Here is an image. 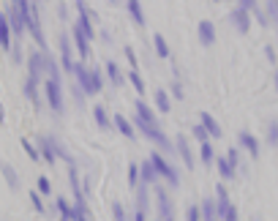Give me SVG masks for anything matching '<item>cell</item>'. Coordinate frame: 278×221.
<instances>
[{"mask_svg": "<svg viewBox=\"0 0 278 221\" xmlns=\"http://www.w3.org/2000/svg\"><path fill=\"white\" fill-rule=\"evenodd\" d=\"M275 88H278V74H275Z\"/></svg>", "mask_w": 278, "mask_h": 221, "instance_id": "cell-51", "label": "cell"}, {"mask_svg": "<svg viewBox=\"0 0 278 221\" xmlns=\"http://www.w3.org/2000/svg\"><path fill=\"white\" fill-rule=\"evenodd\" d=\"M153 44H156V52L161 55V58H169V44L164 41V36H161V33H156V36H153Z\"/></svg>", "mask_w": 278, "mask_h": 221, "instance_id": "cell-24", "label": "cell"}, {"mask_svg": "<svg viewBox=\"0 0 278 221\" xmlns=\"http://www.w3.org/2000/svg\"><path fill=\"white\" fill-rule=\"evenodd\" d=\"M172 90H174V99H183V88H180L178 82H174V88H172Z\"/></svg>", "mask_w": 278, "mask_h": 221, "instance_id": "cell-49", "label": "cell"}, {"mask_svg": "<svg viewBox=\"0 0 278 221\" xmlns=\"http://www.w3.org/2000/svg\"><path fill=\"white\" fill-rule=\"evenodd\" d=\"M107 74H109V80H112L115 88H120L123 85V74H120V68H117V63H112V60L107 63Z\"/></svg>", "mask_w": 278, "mask_h": 221, "instance_id": "cell-22", "label": "cell"}, {"mask_svg": "<svg viewBox=\"0 0 278 221\" xmlns=\"http://www.w3.org/2000/svg\"><path fill=\"white\" fill-rule=\"evenodd\" d=\"M267 14L278 22V0H267Z\"/></svg>", "mask_w": 278, "mask_h": 221, "instance_id": "cell-40", "label": "cell"}, {"mask_svg": "<svg viewBox=\"0 0 278 221\" xmlns=\"http://www.w3.org/2000/svg\"><path fill=\"white\" fill-rule=\"evenodd\" d=\"M156 202H158V213H161V218L169 221L174 213H172V202H169V194L164 191V188H156Z\"/></svg>", "mask_w": 278, "mask_h": 221, "instance_id": "cell-8", "label": "cell"}, {"mask_svg": "<svg viewBox=\"0 0 278 221\" xmlns=\"http://www.w3.org/2000/svg\"><path fill=\"white\" fill-rule=\"evenodd\" d=\"M28 30H30V36H33L38 44H44V33H41V25H38V11H36V6H30V19H28Z\"/></svg>", "mask_w": 278, "mask_h": 221, "instance_id": "cell-10", "label": "cell"}, {"mask_svg": "<svg viewBox=\"0 0 278 221\" xmlns=\"http://www.w3.org/2000/svg\"><path fill=\"white\" fill-rule=\"evenodd\" d=\"M129 14H131V19L137 22L139 28L145 25V14H142V6H139V0H129Z\"/></svg>", "mask_w": 278, "mask_h": 221, "instance_id": "cell-19", "label": "cell"}, {"mask_svg": "<svg viewBox=\"0 0 278 221\" xmlns=\"http://www.w3.org/2000/svg\"><path fill=\"white\" fill-rule=\"evenodd\" d=\"M129 80H131V85H134V90H137V93H145V90H147V88H145V80H142V77H139L134 68H131Z\"/></svg>", "mask_w": 278, "mask_h": 221, "instance_id": "cell-31", "label": "cell"}, {"mask_svg": "<svg viewBox=\"0 0 278 221\" xmlns=\"http://www.w3.org/2000/svg\"><path fill=\"white\" fill-rule=\"evenodd\" d=\"M115 126H117V131H120L123 137H129V139H134V129H131V123L125 120L123 115H115Z\"/></svg>", "mask_w": 278, "mask_h": 221, "instance_id": "cell-23", "label": "cell"}, {"mask_svg": "<svg viewBox=\"0 0 278 221\" xmlns=\"http://www.w3.org/2000/svg\"><path fill=\"white\" fill-rule=\"evenodd\" d=\"M55 208L60 210V216H63V218H74V221H77V208H71V205H68L66 200H63V197H58V202H55Z\"/></svg>", "mask_w": 278, "mask_h": 221, "instance_id": "cell-21", "label": "cell"}, {"mask_svg": "<svg viewBox=\"0 0 278 221\" xmlns=\"http://www.w3.org/2000/svg\"><path fill=\"white\" fill-rule=\"evenodd\" d=\"M49 180H46V178H38V191H41V194H49Z\"/></svg>", "mask_w": 278, "mask_h": 221, "instance_id": "cell-44", "label": "cell"}, {"mask_svg": "<svg viewBox=\"0 0 278 221\" xmlns=\"http://www.w3.org/2000/svg\"><path fill=\"white\" fill-rule=\"evenodd\" d=\"M237 142H240V145H243L251 156H259V142H257V137H251L248 131H240V134H237Z\"/></svg>", "mask_w": 278, "mask_h": 221, "instance_id": "cell-14", "label": "cell"}, {"mask_svg": "<svg viewBox=\"0 0 278 221\" xmlns=\"http://www.w3.org/2000/svg\"><path fill=\"white\" fill-rule=\"evenodd\" d=\"M44 90H46V99H49V107L60 115L63 112V88H60V82L58 80H46Z\"/></svg>", "mask_w": 278, "mask_h": 221, "instance_id": "cell-3", "label": "cell"}, {"mask_svg": "<svg viewBox=\"0 0 278 221\" xmlns=\"http://www.w3.org/2000/svg\"><path fill=\"white\" fill-rule=\"evenodd\" d=\"M265 55H267V60H275V52L270 50V46H265Z\"/></svg>", "mask_w": 278, "mask_h": 221, "instance_id": "cell-50", "label": "cell"}, {"mask_svg": "<svg viewBox=\"0 0 278 221\" xmlns=\"http://www.w3.org/2000/svg\"><path fill=\"white\" fill-rule=\"evenodd\" d=\"M36 85H38L36 80H28V82H25V96H28L30 101H33L36 107H38V93H36Z\"/></svg>", "mask_w": 278, "mask_h": 221, "instance_id": "cell-30", "label": "cell"}, {"mask_svg": "<svg viewBox=\"0 0 278 221\" xmlns=\"http://www.w3.org/2000/svg\"><path fill=\"white\" fill-rule=\"evenodd\" d=\"M30 80H41V71H44V66H46V55H41V52H33L30 55Z\"/></svg>", "mask_w": 278, "mask_h": 221, "instance_id": "cell-9", "label": "cell"}, {"mask_svg": "<svg viewBox=\"0 0 278 221\" xmlns=\"http://www.w3.org/2000/svg\"><path fill=\"white\" fill-rule=\"evenodd\" d=\"M202 123H205V126H208V131H210V137H221V134H224V131H221V126L216 123V117H213L210 112H202Z\"/></svg>", "mask_w": 278, "mask_h": 221, "instance_id": "cell-20", "label": "cell"}, {"mask_svg": "<svg viewBox=\"0 0 278 221\" xmlns=\"http://www.w3.org/2000/svg\"><path fill=\"white\" fill-rule=\"evenodd\" d=\"M202 216H205L202 208H196V205H191V208H188V218H191V221H199Z\"/></svg>", "mask_w": 278, "mask_h": 221, "instance_id": "cell-41", "label": "cell"}, {"mask_svg": "<svg viewBox=\"0 0 278 221\" xmlns=\"http://www.w3.org/2000/svg\"><path fill=\"white\" fill-rule=\"evenodd\" d=\"M153 164L158 167V175H161V178H164V180H166V183H169V186H174V188L180 186V175H178V169H172L169 164H166V161H164V159H161V156H158V153H153Z\"/></svg>", "mask_w": 278, "mask_h": 221, "instance_id": "cell-4", "label": "cell"}, {"mask_svg": "<svg viewBox=\"0 0 278 221\" xmlns=\"http://www.w3.org/2000/svg\"><path fill=\"white\" fill-rule=\"evenodd\" d=\"M9 19H11V28L17 30L19 36L28 30V19H25V14L19 11V6H17V3H11V9H9Z\"/></svg>", "mask_w": 278, "mask_h": 221, "instance_id": "cell-7", "label": "cell"}, {"mask_svg": "<svg viewBox=\"0 0 278 221\" xmlns=\"http://www.w3.org/2000/svg\"><path fill=\"white\" fill-rule=\"evenodd\" d=\"M156 107L161 109V112H169L172 104H169V96H166L164 90H156Z\"/></svg>", "mask_w": 278, "mask_h": 221, "instance_id": "cell-26", "label": "cell"}, {"mask_svg": "<svg viewBox=\"0 0 278 221\" xmlns=\"http://www.w3.org/2000/svg\"><path fill=\"white\" fill-rule=\"evenodd\" d=\"M60 58H63V66H66V71H74L77 63H71V41L66 36H60Z\"/></svg>", "mask_w": 278, "mask_h": 221, "instance_id": "cell-15", "label": "cell"}, {"mask_svg": "<svg viewBox=\"0 0 278 221\" xmlns=\"http://www.w3.org/2000/svg\"><path fill=\"white\" fill-rule=\"evenodd\" d=\"M68 180H71V188H74V200H77V202H82L85 197H82V191H79V178H77V172H74V169L68 172Z\"/></svg>", "mask_w": 278, "mask_h": 221, "instance_id": "cell-32", "label": "cell"}, {"mask_svg": "<svg viewBox=\"0 0 278 221\" xmlns=\"http://www.w3.org/2000/svg\"><path fill=\"white\" fill-rule=\"evenodd\" d=\"M174 142H178V151H180V156H183V161H186V167L194 169V156H191V148H188V139L183 137V134H178V137H174Z\"/></svg>", "mask_w": 278, "mask_h": 221, "instance_id": "cell-11", "label": "cell"}, {"mask_svg": "<svg viewBox=\"0 0 278 221\" xmlns=\"http://www.w3.org/2000/svg\"><path fill=\"white\" fill-rule=\"evenodd\" d=\"M267 139H270V145H278V123H273V126H270Z\"/></svg>", "mask_w": 278, "mask_h": 221, "instance_id": "cell-42", "label": "cell"}, {"mask_svg": "<svg viewBox=\"0 0 278 221\" xmlns=\"http://www.w3.org/2000/svg\"><path fill=\"white\" fill-rule=\"evenodd\" d=\"M28 197H30V202H33V208H36L38 213H44V202H41V197H38L36 191H33V194H28Z\"/></svg>", "mask_w": 278, "mask_h": 221, "instance_id": "cell-39", "label": "cell"}, {"mask_svg": "<svg viewBox=\"0 0 278 221\" xmlns=\"http://www.w3.org/2000/svg\"><path fill=\"white\" fill-rule=\"evenodd\" d=\"M199 151H202V161H205V164H213V159H216V151H213L210 142H202Z\"/></svg>", "mask_w": 278, "mask_h": 221, "instance_id": "cell-28", "label": "cell"}, {"mask_svg": "<svg viewBox=\"0 0 278 221\" xmlns=\"http://www.w3.org/2000/svg\"><path fill=\"white\" fill-rule=\"evenodd\" d=\"M147 210V188H139L137 194V213H145Z\"/></svg>", "mask_w": 278, "mask_h": 221, "instance_id": "cell-35", "label": "cell"}, {"mask_svg": "<svg viewBox=\"0 0 278 221\" xmlns=\"http://www.w3.org/2000/svg\"><path fill=\"white\" fill-rule=\"evenodd\" d=\"M112 213H115V218H120V221L125 218V210H123V205H120V202H115V205H112Z\"/></svg>", "mask_w": 278, "mask_h": 221, "instance_id": "cell-43", "label": "cell"}, {"mask_svg": "<svg viewBox=\"0 0 278 221\" xmlns=\"http://www.w3.org/2000/svg\"><path fill=\"white\" fill-rule=\"evenodd\" d=\"M87 41H90V38H87V33H85L79 25H74V44H77V50H79V55H82V58H87V52H90Z\"/></svg>", "mask_w": 278, "mask_h": 221, "instance_id": "cell-13", "label": "cell"}, {"mask_svg": "<svg viewBox=\"0 0 278 221\" xmlns=\"http://www.w3.org/2000/svg\"><path fill=\"white\" fill-rule=\"evenodd\" d=\"M254 14H257V19L262 22V25H267V19H270V17H267V14L262 11V9H257V11H254Z\"/></svg>", "mask_w": 278, "mask_h": 221, "instance_id": "cell-47", "label": "cell"}, {"mask_svg": "<svg viewBox=\"0 0 278 221\" xmlns=\"http://www.w3.org/2000/svg\"><path fill=\"white\" fill-rule=\"evenodd\" d=\"M218 175L226 178V180H232V178H237V167L229 159H218Z\"/></svg>", "mask_w": 278, "mask_h": 221, "instance_id": "cell-18", "label": "cell"}, {"mask_svg": "<svg viewBox=\"0 0 278 221\" xmlns=\"http://www.w3.org/2000/svg\"><path fill=\"white\" fill-rule=\"evenodd\" d=\"M194 134H196V139H199V142H208V134L210 131H208V126L202 123V126H196V129H194Z\"/></svg>", "mask_w": 278, "mask_h": 221, "instance_id": "cell-38", "label": "cell"}, {"mask_svg": "<svg viewBox=\"0 0 278 221\" xmlns=\"http://www.w3.org/2000/svg\"><path fill=\"white\" fill-rule=\"evenodd\" d=\"M11 19L9 14L6 17H0V44H3V50H11Z\"/></svg>", "mask_w": 278, "mask_h": 221, "instance_id": "cell-12", "label": "cell"}, {"mask_svg": "<svg viewBox=\"0 0 278 221\" xmlns=\"http://www.w3.org/2000/svg\"><path fill=\"white\" fill-rule=\"evenodd\" d=\"M74 74H77V80H79V88H82L87 96H96V93H101V74H98V71H87V66L77 63Z\"/></svg>", "mask_w": 278, "mask_h": 221, "instance_id": "cell-1", "label": "cell"}, {"mask_svg": "<svg viewBox=\"0 0 278 221\" xmlns=\"http://www.w3.org/2000/svg\"><path fill=\"white\" fill-rule=\"evenodd\" d=\"M196 33H199V44L202 46H213V44H216V30H213L210 19H202L199 25H196Z\"/></svg>", "mask_w": 278, "mask_h": 221, "instance_id": "cell-6", "label": "cell"}, {"mask_svg": "<svg viewBox=\"0 0 278 221\" xmlns=\"http://www.w3.org/2000/svg\"><path fill=\"white\" fill-rule=\"evenodd\" d=\"M93 115H96V123L101 129H109V115H107L104 107H93Z\"/></svg>", "mask_w": 278, "mask_h": 221, "instance_id": "cell-27", "label": "cell"}, {"mask_svg": "<svg viewBox=\"0 0 278 221\" xmlns=\"http://www.w3.org/2000/svg\"><path fill=\"white\" fill-rule=\"evenodd\" d=\"M137 126H139L142 131H145V137H147V139H153V142H156V145L169 148V139L164 137V131L158 129V123H156V120H142V117L137 115Z\"/></svg>", "mask_w": 278, "mask_h": 221, "instance_id": "cell-2", "label": "cell"}, {"mask_svg": "<svg viewBox=\"0 0 278 221\" xmlns=\"http://www.w3.org/2000/svg\"><path fill=\"white\" fill-rule=\"evenodd\" d=\"M218 3H221V0H218Z\"/></svg>", "mask_w": 278, "mask_h": 221, "instance_id": "cell-53", "label": "cell"}, {"mask_svg": "<svg viewBox=\"0 0 278 221\" xmlns=\"http://www.w3.org/2000/svg\"><path fill=\"white\" fill-rule=\"evenodd\" d=\"M226 159H229V161H232L235 167H237V151H235V148H232V151H226Z\"/></svg>", "mask_w": 278, "mask_h": 221, "instance_id": "cell-48", "label": "cell"}, {"mask_svg": "<svg viewBox=\"0 0 278 221\" xmlns=\"http://www.w3.org/2000/svg\"><path fill=\"white\" fill-rule=\"evenodd\" d=\"M202 213H205V218H216L218 216V208L213 205V200H205L202 202Z\"/></svg>", "mask_w": 278, "mask_h": 221, "instance_id": "cell-34", "label": "cell"}, {"mask_svg": "<svg viewBox=\"0 0 278 221\" xmlns=\"http://www.w3.org/2000/svg\"><path fill=\"white\" fill-rule=\"evenodd\" d=\"M46 55V52H44ZM46 71H49V80H58L60 82V68H58V63H55L49 55H46Z\"/></svg>", "mask_w": 278, "mask_h": 221, "instance_id": "cell-33", "label": "cell"}, {"mask_svg": "<svg viewBox=\"0 0 278 221\" xmlns=\"http://www.w3.org/2000/svg\"><path fill=\"white\" fill-rule=\"evenodd\" d=\"M139 175H142V183H153V180L158 178V167L153 164V159L142 164V167H139Z\"/></svg>", "mask_w": 278, "mask_h": 221, "instance_id": "cell-16", "label": "cell"}, {"mask_svg": "<svg viewBox=\"0 0 278 221\" xmlns=\"http://www.w3.org/2000/svg\"><path fill=\"white\" fill-rule=\"evenodd\" d=\"M229 22L235 25V30H240V33H248V28H251V17H248V9H235L232 14H229Z\"/></svg>", "mask_w": 278, "mask_h": 221, "instance_id": "cell-5", "label": "cell"}, {"mask_svg": "<svg viewBox=\"0 0 278 221\" xmlns=\"http://www.w3.org/2000/svg\"><path fill=\"white\" fill-rule=\"evenodd\" d=\"M109 3H117V0H109Z\"/></svg>", "mask_w": 278, "mask_h": 221, "instance_id": "cell-52", "label": "cell"}, {"mask_svg": "<svg viewBox=\"0 0 278 221\" xmlns=\"http://www.w3.org/2000/svg\"><path fill=\"white\" fill-rule=\"evenodd\" d=\"M139 180H142V175H139V167H134V164H131V167H129V186L134 188V186L139 183Z\"/></svg>", "mask_w": 278, "mask_h": 221, "instance_id": "cell-36", "label": "cell"}, {"mask_svg": "<svg viewBox=\"0 0 278 221\" xmlns=\"http://www.w3.org/2000/svg\"><path fill=\"white\" fill-rule=\"evenodd\" d=\"M22 148H25V153H28V156H30V159H33V161H38V159H41V153H38V151H36L33 145H30L28 139H22Z\"/></svg>", "mask_w": 278, "mask_h": 221, "instance_id": "cell-37", "label": "cell"}, {"mask_svg": "<svg viewBox=\"0 0 278 221\" xmlns=\"http://www.w3.org/2000/svg\"><path fill=\"white\" fill-rule=\"evenodd\" d=\"M240 6H243V9H248V11H257L259 9L257 0H240Z\"/></svg>", "mask_w": 278, "mask_h": 221, "instance_id": "cell-45", "label": "cell"}, {"mask_svg": "<svg viewBox=\"0 0 278 221\" xmlns=\"http://www.w3.org/2000/svg\"><path fill=\"white\" fill-rule=\"evenodd\" d=\"M125 58H129V63H131V68L137 66V55H134V50H131V46H125Z\"/></svg>", "mask_w": 278, "mask_h": 221, "instance_id": "cell-46", "label": "cell"}, {"mask_svg": "<svg viewBox=\"0 0 278 221\" xmlns=\"http://www.w3.org/2000/svg\"><path fill=\"white\" fill-rule=\"evenodd\" d=\"M38 148H41L44 159L52 164V161H55V156H58V151H55V142H52L49 137H41V139H38Z\"/></svg>", "mask_w": 278, "mask_h": 221, "instance_id": "cell-17", "label": "cell"}, {"mask_svg": "<svg viewBox=\"0 0 278 221\" xmlns=\"http://www.w3.org/2000/svg\"><path fill=\"white\" fill-rule=\"evenodd\" d=\"M3 175H6V180H9V186L11 188H19V180H17V172L11 169V164H3Z\"/></svg>", "mask_w": 278, "mask_h": 221, "instance_id": "cell-29", "label": "cell"}, {"mask_svg": "<svg viewBox=\"0 0 278 221\" xmlns=\"http://www.w3.org/2000/svg\"><path fill=\"white\" fill-rule=\"evenodd\" d=\"M134 109H137V115L142 117V120H156V117H153V109H150L145 101H137V104H134Z\"/></svg>", "mask_w": 278, "mask_h": 221, "instance_id": "cell-25", "label": "cell"}]
</instances>
